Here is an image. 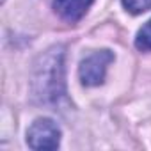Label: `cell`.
Masks as SVG:
<instances>
[{
  "label": "cell",
  "mask_w": 151,
  "mask_h": 151,
  "mask_svg": "<svg viewBox=\"0 0 151 151\" xmlns=\"http://www.w3.org/2000/svg\"><path fill=\"white\" fill-rule=\"evenodd\" d=\"M123 6L132 14H140L151 9V0H123Z\"/></svg>",
  "instance_id": "6"
},
{
  "label": "cell",
  "mask_w": 151,
  "mask_h": 151,
  "mask_svg": "<svg viewBox=\"0 0 151 151\" xmlns=\"http://www.w3.org/2000/svg\"><path fill=\"white\" fill-rule=\"evenodd\" d=\"M43 64L39 68V77L36 82L39 87V96L45 100H57L64 94V77H62V52L52 50L43 59Z\"/></svg>",
  "instance_id": "1"
},
{
  "label": "cell",
  "mask_w": 151,
  "mask_h": 151,
  "mask_svg": "<svg viewBox=\"0 0 151 151\" xmlns=\"http://www.w3.org/2000/svg\"><path fill=\"white\" fill-rule=\"evenodd\" d=\"M135 46L140 52H151V20L146 22V25H142V29L137 32Z\"/></svg>",
  "instance_id": "5"
},
{
  "label": "cell",
  "mask_w": 151,
  "mask_h": 151,
  "mask_svg": "<svg viewBox=\"0 0 151 151\" xmlns=\"http://www.w3.org/2000/svg\"><path fill=\"white\" fill-rule=\"evenodd\" d=\"M114 60V55L109 50H100L94 52L91 55H87L82 62H80V80L84 86H100L105 80V73L109 64Z\"/></svg>",
  "instance_id": "2"
},
{
  "label": "cell",
  "mask_w": 151,
  "mask_h": 151,
  "mask_svg": "<svg viewBox=\"0 0 151 151\" xmlns=\"http://www.w3.org/2000/svg\"><path fill=\"white\" fill-rule=\"evenodd\" d=\"M27 142L32 149H57L60 142V130L52 119H36L27 132Z\"/></svg>",
  "instance_id": "3"
},
{
  "label": "cell",
  "mask_w": 151,
  "mask_h": 151,
  "mask_svg": "<svg viewBox=\"0 0 151 151\" xmlns=\"http://www.w3.org/2000/svg\"><path fill=\"white\" fill-rule=\"evenodd\" d=\"M94 0H53L55 13L68 23H77L84 18Z\"/></svg>",
  "instance_id": "4"
}]
</instances>
